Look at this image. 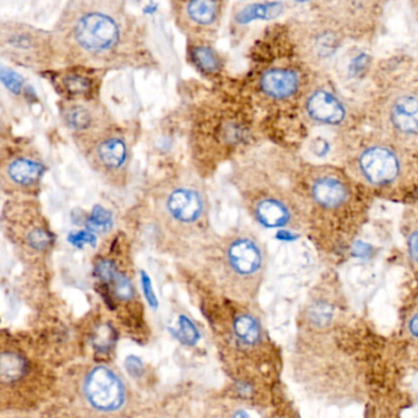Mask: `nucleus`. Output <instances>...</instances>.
Segmentation results:
<instances>
[{
  "label": "nucleus",
  "mask_w": 418,
  "mask_h": 418,
  "mask_svg": "<svg viewBox=\"0 0 418 418\" xmlns=\"http://www.w3.org/2000/svg\"><path fill=\"white\" fill-rule=\"evenodd\" d=\"M89 156L94 167L110 185H128L133 164V147L131 140L121 128L110 124L94 131Z\"/></svg>",
  "instance_id": "8"
},
{
  "label": "nucleus",
  "mask_w": 418,
  "mask_h": 418,
  "mask_svg": "<svg viewBox=\"0 0 418 418\" xmlns=\"http://www.w3.org/2000/svg\"><path fill=\"white\" fill-rule=\"evenodd\" d=\"M290 4L285 1H239L230 10V30L232 35L246 29L255 21L276 20L284 15Z\"/></svg>",
  "instance_id": "14"
},
{
  "label": "nucleus",
  "mask_w": 418,
  "mask_h": 418,
  "mask_svg": "<svg viewBox=\"0 0 418 418\" xmlns=\"http://www.w3.org/2000/svg\"><path fill=\"white\" fill-rule=\"evenodd\" d=\"M71 36L84 58L115 69L154 70L161 66L147 19L128 3L103 1L84 6Z\"/></svg>",
  "instance_id": "1"
},
{
  "label": "nucleus",
  "mask_w": 418,
  "mask_h": 418,
  "mask_svg": "<svg viewBox=\"0 0 418 418\" xmlns=\"http://www.w3.org/2000/svg\"><path fill=\"white\" fill-rule=\"evenodd\" d=\"M45 167L37 161L27 157H20L11 161L8 166V177L15 185L27 187L33 185L43 175Z\"/></svg>",
  "instance_id": "16"
},
{
  "label": "nucleus",
  "mask_w": 418,
  "mask_h": 418,
  "mask_svg": "<svg viewBox=\"0 0 418 418\" xmlns=\"http://www.w3.org/2000/svg\"><path fill=\"white\" fill-rule=\"evenodd\" d=\"M334 315V305L327 299H315L308 310L311 324L317 329L328 328Z\"/></svg>",
  "instance_id": "21"
},
{
  "label": "nucleus",
  "mask_w": 418,
  "mask_h": 418,
  "mask_svg": "<svg viewBox=\"0 0 418 418\" xmlns=\"http://www.w3.org/2000/svg\"><path fill=\"white\" fill-rule=\"evenodd\" d=\"M373 123L378 135L406 151H418V89L396 86L374 103Z\"/></svg>",
  "instance_id": "7"
},
{
  "label": "nucleus",
  "mask_w": 418,
  "mask_h": 418,
  "mask_svg": "<svg viewBox=\"0 0 418 418\" xmlns=\"http://www.w3.org/2000/svg\"><path fill=\"white\" fill-rule=\"evenodd\" d=\"M53 234L50 233L48 229L38 226L35 229H31L27 237H26V242L29 244V247L35 250H45V249L50 248V245L53 244Z\"/></svg>",
  "instance_id": "23"
},
{
  "label": "nucleus",
  "mask_w": 418,
  "mask_h": 418,
  "mask_svg": "<svg viewBox=\"0 0 418 418\" xmlns=\"http://www.w3.org/2000/svg\"><path fill=\"white\" fill-rule=\"evenodd\" d=\"M229 418H258L255 416V415H252L251 412H248L247 410L245 408H239V410H235L234 412L230 415V417Z\"/></svg>",
  "instance_id": "30"
},
{
  "label": "nucleus",
  "mask_w": 418,
  "mask_h": 418,
  "mask_svg": "<svg viewBox=\"0 0 418 418\" xmlns=\"http://www.w3.org/2000/svg\"><path fill=\"white\" fill-rule=\"evenodd\" d=\"M410 6L412 8L413 15H415V19H416V21L418 22V0H416V1H411Z\"/></svg>",
  "instance_id": "31"
},
{
  "label": "nucleus",
  "mask_w": 418,
  "mask_h": 418,
  "mask_svg": "<svg viewBox=\"0 0 418 418\" xmlns=\"http://www.w3.org/2000/svg\"><path fill=\"white\" fill-rule=\"evenodd\" d=\"M294 180L307 214V229L344 212L354 200L352 178L331 164H301Z\"/></svg>",
  "instance_id": "5"
},
{
  "label": "nucleus",
  "mask_w": 418,
  "mask_h": 418,
  "mask_svg": "<svg viewBox=\"0 0 418 418\" xmlns=\"http://www.w3.org/2000/svg\"><path fill=\"white\" fill-rule=\"evenodd\" d=\"M153 231L177 243L195 244L212 233L211 201L193 171L179 168L154 182L146 195Z\"/></svg>",
  "instance_id": "2"
},
{
  "label": "nucleus",
  "mask_w": 418,
  "mask_h": 418,
  "mask_svg": "<svg viewBox=\"0 0 418 418\" xmlns=\"http://www.w3.org/2000/svg\"><path fill=\"white\" fill-rule=\"evenodd\" d=\"M346 168L350 177L361 185L384 189L406 180L410 159L406 150L377 134L350 152Z\"/></svg>",
  "instance_id": "6"
},
{
  "label": "nucleus",
  "mask_w": 418,
  "mask_h": 418,
  "mask_svg": "<svg viewBox=\"0 0 418 418\" xmlns=\"http://www.w3.org/2000/svg\"><path fill=\"white\" fill-rule=\"evenodd\" d=\"M406 331H408L410 339L418 344V307L412 309L406 320Z\"/></svg>",
  "instance_id": "28"
},
{
  "label": "nucleus",
  "mask_w": 418,
  "mask_h": 418,
  "mask_svg": "<svg viewBox=\"0 0 418 418\" xmlns=\"http://www.w3.org/2000/svg\"><path fill=\"white\" fill-rule=\"evenodd\" d=\"M294 30L299 57L312 68L329 62L345 38L344 29L328 10L313 20L296 24Z\"/></svg>",
  "instance_id": "9"
},
{
  "label": "nucleus",
  "mask_w": 418,
  "mask_h": 418,
  "mask_svg": "<svg viewBox=\"0 0 418 418\" xmlns=\"http://www.w3.org/2000/svg\"><path fill=\"white\" fill-rule=\"evenodd\" d=\"M300 103L305 120L317 128L339 129L352 120L349 103L325 81L310 82L301 96Z\"/></svg>",
  "instance_id": "11"
},
{
  "label": "nucleus",
  "mask_w": 418,
  "mask_h": 418,
  "mask_svg": "<svg viewBox=\"0 0 418 418\" xmlns=\"http://www.w3.org/2000/svg\"><path fill=\"white\" fill-rule=\"evenodd\" d=\"M26 359L14 351L0 352V383L11 384L19 382L27 373Z\"/></svg>",
  "instance_id": "17"
},
{
  "label": "nucleus",
  "mask_w": 418,
  "mask_h": 418,
  "mask_svg": "<svg viewBox=\"0 0 418 418\" xmlns=\"http://www.w3.org/2000/svg\"><path fill=\"white\" fill-rule=\"evenodd\" d=\"M179 324H180V328H181L180 330H181L184 339L186 340L187 343H190V344L196 343L197 339H198V333H197L195 325L187 318L180 319Z\"/></svg>",
  "instance_id": "27"
},
{
  "label": "nucleus",
  "mask_w": 418,
  "mask_h": 418,
  "mask_svg": "<svg viewBox=\"0 0 418 418\" xmlns=\"http://www.w3.org/2000/svg\"><path fill=\"white\" fill-rule=\"evenodd\" d=\"M227 6L229 3L221 0H174L170 14L187 41L213 42L222 29Z\"/></svg>",
  "instance_id": "10"
},
{
  "label": "nucleus",
  "mask_w": 418,
  "mask_h": 418,
  "mask_svg": "<svg viewBox=\"0 0 418 418\" xmlns=\"http://www.w3.org/2000/svg\"><path fill=\"white\" fill-rule=\"evenodd\" d=\"M200 249L227 284L256 287L267 266V250L261 238L245 227L211 233L193 245Z\"/></svg>",
  "instance_id": "4"
},
{
  "label": "nucleus",
  "mask_w": 418,
  "mask_h": 418,
  "mask_svg": "<svg viewBox=\"0 0 418 418\" xmlns=\"http://www.w3.org/2000/svg\"><path fill=\"white\" fill-rule=\"evenodd\" d=\"M84 396L92 408L100 412H115L123 408L126 390L123 380L114 370L98 366L84 380Z\"/></svg>",
  "instance_id": "12"
},
{
  "label": "nucleus",
  "mask_w": 418,
  "mask_h": 418,
  "mask_svg": "<svg viewBox=\"0 0 418 418\" xmlns=\"http://www.w3.org/2000/svg\"><path fill=\"white\" fill-rule=\"evenodd\" d=\"M301 69L294 65H276L262 70L257 87L264 99L273 102H288L300 97L307 87Z\"/></svg>",
  "instance_id": "13"
},
{
  "label": "nucleus",
  "mask_w": 418,
  "mask_h": 418,
  "mask_svg": "<svg viewBox=\"0 0 418 418\" xmlns=\"http://www.w3.org/2000/svg\"><path fill=\"white\" fill-rule=\"evenodd\" d=\"M107 284L113 287L114 292L120 299H131L133 296V286L126 275L118 269L114 270L113 275L110 276Z\"/></svg>",
  "instance_id": "22"
},
{
  "label": "nucleus",
  "mask_w": 418,
  "mask_h": 418,
  "mask_svg": "<svg viewBox=\"0 0 418 418\" xmlns=\"http://www.w3.org/2000/svg\"><path fill=\"white\" fill-rule=\"evenodd\" d=\"M0 81L8 90L15 95H20L25 84L24 78L19 73H16L15 70L10 69L1 63H0Z\"/></svg>",
  "instance_id": "25"
},
{
  "label": "nucleus",
  "mask_w": 418,
  "mask_h": 418,
  "mask_svg": "<svg viewBox=\"0 0 418 418\" xmlns=\"http://www.w3.org/2000/svg\"><path fill=\"white\" fill-rule=\"evenodd\" d=\"M66 120L73 129L80 130V131H87L94 128L97 130L103 129L96 127L97 115H94V110H89L84 106H75L73 108H70L66 115Z\"/></svg>",
  "instance_id": "19"
},
{
  "label": "nucleus",
  "mask_w": 418,
  "mask_h": 418,
  "mask_svg": "<svg viewBox=\"0 0 418 418\" xmlns=\"http://www.w3.org/2000/svg\"><path fill=\"white\" fill-rule=\"evenodd\" d=\"M403 233L408 258L418 266V205L408 208L403 219Z\"/></svg>",
  "instance_id": "18"
},
{
  "label": "nucleus",
  "mask_w": 418,
  "mask_h": 418,
  "mask_svg": "<svg viewBox=\"0 0 418 418\" xmlns=\"http://www.w3.org/2000/svg\"><path fill=\"white\" fill-rule=\"evenodd\" d=\"M69 240L75 245H81V244L86 243V242H92L94 238H92L91 234L81 232V233L70 234Z\"/></svg>",
  "instance_id": "29"
},
{
  "label": "nucleus",
  "mask_w": 418,
  "mask_h": 418,
  "mask_svg": "<svg viewBox=\"0 0 418 418\" xmlns=\"http://www.w3.org/2000/svg\"><path fill=\"white\" fill-rule=\"evenodd\" d=\"M107 224H108V217L105 216L104 210L100 209V208H96L89 221V229L98 231V232H103L107 229Z\"/></svg>",
  "instance_id": "26"
},
{
  "label": "nucleus",
  "mask_w": 418,
  "mask_h": 418,
  "mask_svg": "<svg viewBox=\"0 0 418 418\" xmlns=\"http://www.w3.org/2000/svg\"><path fill=\"white\" fill-rule=\"evenodd\" d=\"M64 86L70 95L84 96L92 90V81L84 75H68L64 79Z\"/></svg>",
  "instance_id": "24"
},
{
  "label": "nucleus",
  "mask_w": 418,
  "mask_h": 418,
  "mask_svg": "<svg viewBox=\"0 0 418 418\" xmlns=\"http://www.w3.org/2000/svg\"><path fill=\"white\" fill-rule=\"evenodd\" d=\"M213 42L188 41V58L196 69L207 75L217 74L222 69V58Z\"/></svg>",
  "instance_id": "15"
},
{
  "label": "nucleus",
  "mask_w": 418,
  "mask_h": 418,
  "mask_svg": "<svg viewBox=\"0 0 418 418\" xmlns=\"http://www.w3.org/2000/svg\"><path fill=\"white\" fill-rule=\"evenodd\" d=\"M234 330L237 333V338L244 344L255 345L258 343L261 338V326L256 319L251 315H240L235 320L234 324Z\"/></svg>",
  "instance_id": "20"
},
{
  "label": "nucleus",
  "mask_w": 418,
  "mask_h": 418,
  "mask_svg": "<svg viewBox=\"0 0 418 418\" xmlns=\"http://www.w3.org/2000/svg\"><path fill=\"white\" fill-rule=\"evenodd\" d=\"M232 185L255 224L268 229L307 231V214L294 172L283 178L260 162L244 164L234 172Z\"/></svg>",
  "instance_id": "3"
}]
</instances>
